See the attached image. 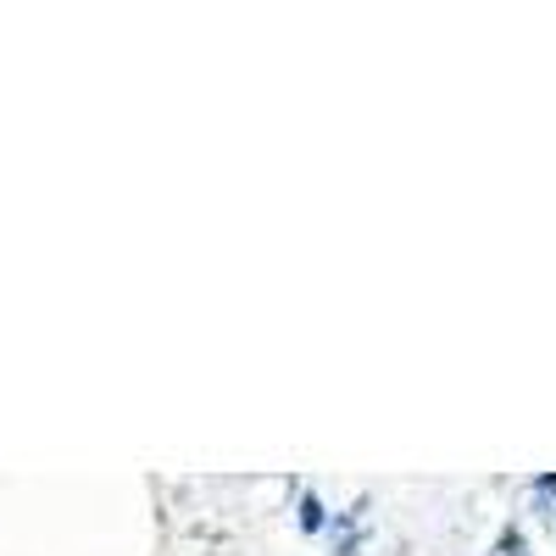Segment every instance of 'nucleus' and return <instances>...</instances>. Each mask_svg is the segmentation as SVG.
<instances>
[{
  "label": "nucleus",
  "instance_id": "3",
  "mask_svg": "<svg viewBox=\"0 0 556 556\" xmlns=\"http://www.w3.org/2000/svg\"><path fill=\"white\" fill-rule=\"evenodd\" d=\"M540 490H545V495H556V479H540Z\"/></svg>",
  "mask_w": 556,
  "mask_h": 556
},
{
  "label": "nucleus",
  "instance_id": "1",
  "mask_svg": "<svg viewBox=\"0 0 556 556\" xmlns=\"http://www.w3.org/2000/svg\"><path fill=\"white\" fill-rule=\"evenodd\" d=\"M301 523H306V529H317V523H323V506H317L312 495L301 501Z\"/></svg>",
  "mask_w": 556,
  "mask_h": 556
},
{
  "label": "nucleus",
  "instance_id": "2",
  "mask_svg": "<svg viewBox=\"0 0 556 556\" xmlns=\"http://www.w3.org/2000/svg\"><path fill=\"white\" fill-rule=\"evenodd\" d=\"M495 556H523V534H506V540L495 545Z\"/></svg>",
  "mask_w": 556,
  "mask_h": 556
}]
</instances>
